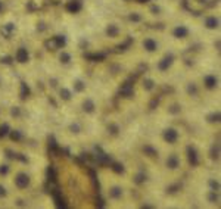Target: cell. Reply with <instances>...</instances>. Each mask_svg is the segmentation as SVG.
I'll return each mask as SVG.
<instances>
[{
	"label": "cell",
	"instance_id": "1",
	"mask_svg": "<svg viewBox=\"0 0 221 209\" xmlns=\"http://www.w3.org/2000/svg\"><path fill=\"white\" fill-rule=\"evenodd\" d=\"M193 33H195L193 24H190L187 21L177 19V21L171 22L170 25H168L167 37L170 38L174 44H184V43L192 40Z\"/></svg>",
	"mask_w": 221,
	"mask_h": 209
},
{
	"label": "cell",
	"instance_id": "2",
	"mask_svg": "<svg viewBox=\"0 0 221 209\" xmlns=\"http://www.w3.org/2000/svg\"><path fill=\"white\" fill-rule=\"evenodd\" d=\"M102 34L109 41H114V43L122 41L127 34V25H125V22H122L119 19H109L103 24Z\"/></svg>",
	"mask_w": 221,
	"mask_h": 209
},
{
	"label": "cell",
	"instance_id": "3",
	"mask_svg": "<svg viewBox=\"0 0 221 209\" xmlns=\"http://www.w3.org/2000/svg\"><path fill=\"white\" fill-rule=\"evenodd\" d=\"M139 49L148 56H156L162 52V37L155 33H146L139 38Z\"/></svg>",
	"mask_w": 221,
	"mask_h": 209
},
{
	"label": "cell",
	"instance_id": "4",
	"mask_svg": "<svg viewBox=\"0 0 221 209\" xmlns=\"http://www.w3.org/2000/svg\"><path fill=\"white\" fill-rule=\"evenodd\" d=\"M221 18L218 10H208L204 12L202 16L199 18V27L208 34H217L220 33Z\"/></svg>",
	"mask_w": 221,
	"mask_h": 209
},
{
	"label": "cell",
	"instance_id": "5",
	"mask_svg": "<svg viewBox=\"0 0 221 209\" xmlns=\"http://www.w3.org/2000/svg\"><path fill=\"white\" fill-rule=\"evenodd\" d=\"M175 60L177 57L174 52H161L156 60V69L159 72H168L172 68V65L175 63Z\"/></svg>",
	"mask_w": 221,
	"mask_h": 209
},
{
	"label": "cell",
	"instance_id": "6",
	"mask_svg": "<svg viewBox=\"0 0 221 209\" xmlns=\"http://www.w3.org/2000/svg\"><path fill=\"white\" fill-rule=\"evenodd\" d=\"M12 59L16 63L25 65V63H28L31 60V52H30V49L25 44H19L16 49H15V54L12 56Z\"/></svg>",
	"mask_w": 221,
	"mask_h": 209
},
{
	"label": "cell",
	"instance_id": "7",
	"mask_svg": "<svg viewBox=\"0 0 221 209\" xmlns=\"http://www.w3.org/2000/svg\"><path fill=\"white\" fill-rule=\"evenodd\" d=\"M56 59L59 60L61 65L68 66V65H71L74 62V53L71 50H68L65 46H62V47L56 49Z\"/></svg>",
	"mask_w": 221,
	"mask_h": 209
},
{
	"label": "cell",
	"instance_id": "8",
	"mask_svg": "<svg viewBox=\"0 0 221 209\" xmlns=\"http://www.w3.org/2000/svg\"><path fill=\"white\" fill-rule=\"evenodd\" d=\"M13 183H15V187H16V189H19V190H24V189H27V187L30 186L31 180H30V175L27 174V172L19 171V172H16V175H15Z\"/></svg>",
	"mask_w": 221,
	"mask_h": 209
},
{
	"label": "cell",
	"instance_id": "9",
	"mask_svg": "<svg viewBox=\"0 0 221 209\" xmlns=\"http://www.w3.org/2000/svg\"><path fill=\"white\" fill-rule=\"evenodd\" d=\"M0 33L4 38H12L15 33H16V25L13 22H9V21H4L1 25H0Z\"/></svg>",
	"mask_w": 221,
	"mask_h": 209
},
{
	"label": "cell",
	"instance_id": "10",
	"mask_svg": "<svg viewBox=\"0 0 221 209\" xmlns=\"http://www.w3.org/2000/svg\"><path fill=\"white\" fill-rule=\"evenodd\" d=\"M164 140L167 141V143H170V144H174V143H177V140H178V137H180V134H178V130L177 128H172V127H170V128H167L165 131H164Z\"/></svg>",
	"mask_w": 221,
	"mask_h": 209
},
{
	"label": "cell",
	"instance_id": "11",
	"mask_svg": "<svg viewBox=\"0 0 221 209\" xmlns=\"http://www.w3.org/2000/svg\"><path fill=\"white\" fill-rule=\"evenodd\" d=\"M204 86L208 90H215L218 86V77L215 74H206L204 77Z\"/></svg>",
	"mask_w": 221,
	"mask_h": 209
},
{
	"label": "cell",
	"instance_id": "12",
	"mask_svg": "<svg viewBox=\"0 0 221 209\" xmlns=\"http://www.w3.org/2000/svg\"><path fill=\"white\" fill-rule=\"evenodd\" d=\"M165 165H167L168 169H177L181 165V159H180V156L177 153H171V155H168L167 160H165Z\"/></svg>",
	"mask_w": 221,
	"mask_h": 209
},
{
	"label": "cell",
	"instance_id": "13",
	"mask_svg": "<svg viewBox=\"0 0 221 209\" xmlns=\"http://www.w3.org/2000/svg\"><path fill=\"white\" fill-rule=\"evenodd\" d=\"M187 156H189V162H190L192 165H198V163H199L198 150H196L193 146H189V147H187Z\"/></svg>",
	"mask_w": 221,
	"mask_h": 209
},
{
	"label": "cell",
	"instance_id": "14",
	"mask_svg": "<svg viewBox=\"0 0 221 209\" xmlns=\"http://www.w3.org/2000/svg\"><path fill=\"white\" fill-rule=\"evenodd\" d=\"M109 197L111 199H114V200H119L121 197H122V189L121 187H111L109 189Z\"/></svg>",
	"mask_w": 221,
	"mask_h": 209
},
{
	"label": "cell",
	"instance_id": "15",
	"mask_svg": "<svg viewBox=\"0 0 221 209\" xmlns=\"http://www.w3.org/2000/svg\"><path fill=\"white\" fill-rule=\"evenodd\" d=\"M94 109H96L94 102H93L91 99H85L84 103H83V110L87 112V113H91V112H94Z\"/></svg>",
	"mask_w": 221,
	"mask_h": 209
},
{
	"label": "cell",
	"instance_id": "16",
	"mask_svg": "<svg viewBox=\"0 0 221 209\" xmlns=\"http://www.w3.org/2000/svg\"><path fill=\"white\" fill-rule=\"evenodd\" d=\"M6 13H7V3L6 0H0V19L6 16Z\"/></svg>",
	"mask_w": 221,
	"mask_h": 209
},
{
	"label": "cell",
	"instance_id": "17",
	"mask_svg": "<svg viewBox=\"0 0 221 209\" xmlns=\"http://www.w3.org/2000/svg\"><path fill=\"white\" fill-rule=\"evenodd\" d=\"M71 96H72V93H71V90L69 88H61V97L64 99V100H69L71 99Z\"/></svg>",
	"mask_w": 221,
	"mask_h": 209
},
{
	"label": "cell",
	"instance_id": "18",
	"mask_svg": "<svg viewBox=\"0 0 221 209\" xmlns=\"http://www.w3.org/2000/svg\"><path fill=\"white\" fill-rule=\"evenodd\" d=\"M10 133V128H9V124H3V125H0V137H4V136H7Z\"/></svg>",
	"mask_w": 221,
	"mask_h": 209
},
{
	"label": "cell",
	"instance_id": "19",
	"mask_svg": "<svg viewBox=\"0 0 221 209\" xmlns=\"http://www.w3.org/2000/svg\"><path fill=\"white\" fill-rule=\"evenodd\" d=\"M187 91H189V94H192V96H196V94H198V88L195 86V83H190V84L187 86Z\"/></svg>",
	"mask_w": 221,
	"mask_h": 209
},
{
	"label": "cell",
	"instance_id": "20",
	"mask_svg": "<svg viewBox=\"0 0 221 209\" xmlns=\"http://www.w3.org/2000/svg\"><path fill=\"white\" fill-rule=\"evenodd\" d=\"M145 180H146V174H145V172H139V174L136 175V183H139V184L143 183Z\"/></svg>",
	"mask_w": 221,
	"mask_h": 209
},
{
	"label": "cell",
	"instance_id": "21",
	"mask_svg": "<svg viewBox=\"0 0 221 209\" xmlns=\"http://www.w3.org/2000/svg\"><path fill=\"white\" fill-rule=\"evenodd\" d=\"M83 84H84L83 81L77 80V81H75V84H74V87H75V90H77V91H81V90H84V87H85V86H83Z\"/></svg>",
	"mask_w": 221,
	"mask_h": 209
},
{
	"label": "cell",
	"instance_id": "22",
	"mask_svg": "<svg viewBox=\"0 0 221 209\" xmlns=\"http://www.w3.org/2000/svg\"><path fill=\"white\" fill-rule=\"evenodd\" d=\"M71 130H72V133H80V131H81V125H80L78 122H74V124L71 125Z\"/></svg>",
	"mask_w": 221,
	"mask_h": 209
},
{
	"label": "cell",
	"instance_id": "23",
	"mask_svg": "<svg viewBox=\"0 0 221 209\" xmlns=\"http://www.w3.org/2000/svg\"><path fill=\"white\" fill-rule=\"evenodd\" d=\"M7 196V190H6V187L3 186V184H0V199H3V197H6Z\"/></svg>",
	"mask_w": 221,
	"mask_h": 209
},
{
	"label": "cell",
	"instance_id": "24",
	"mask_svg": "<svg viewBox=\"0 0 221 209\" xmlns=\"http://www.w3.org/2000/svg\"><path fill=\"white\" fill-rule=\"evenodd\" d=\"M9 172V165H0V174L6 175Z\"/></svg>",
	"mask_w": 221,
	"mask_h": 209
},
{
	"label": "cell",
	"instance_id": "25",
	"mask_svg": "<svg viewBox=\"0 0 221 209\" xmlns=\"http://www.w3.org/2000/svg\"><path fill=\"white\" fill-rule=\"evenodd\" d=\"M145 152H146V153H148L149 156H155V153H156V152L153 150L152 147H151V146H146V147H145Z\"/></svg>",
	"mask_w": 221,
	"mask_h": 209
},
{
	"label": "cell",
	"instance_id": "26",
	"mask_svg": "<svg viewBox=\"0 0 221 209\" xmlns=\"http://www.w3.org/2000/svg\"><path fill=\"white\" fill-rule=\"evenodd\" d=\"M10 137L13 140H19L21 139V133L19 131H10Z\"/></svg>",
	"mask_w": 221,
	"mask_h": 209
},
{
	"label": "cell",
	"instance_id": "27",
	"mask_svg": "<svg viewBox=\"0 0 221 209\" xmlns=\"http://www.w3.org/2000/svg\"><path fill=\"white\" fill-rule=\"evenodd\" d=\"M143 84L146 86V88H148V90L153 88V81H152V80H145V83H143Z\"/></svg>",
	"mask_w": 221,
	"mask_h": 209
},
{
	"label": "cell",
	"instance_id": "28",
	"mask_svg": "<svg viewBox=\"0 0 221 209\" xmlns=\"http://www.w3.org/2000/svg\"><path fill=\"white\" fill-rule=\"evenodd\" d=\"M0 84H1V77H0Z\"/></svg>",
	"mask_w": 221,
	"mask_h": 209
}]
</instances>
